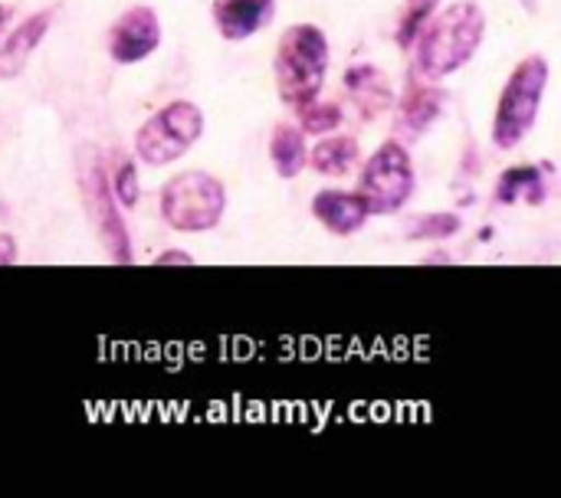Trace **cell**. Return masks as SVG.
<instances>
[{
	"instance_id": "obj_2",
	"label": "cell",
	"mask_w": 561,
	"mask_h": 498,
	"mask_svg": "<svg viewBox=\"0 0 561 498\" xmlns=\"http://www.w3.org/2000/svg\"><path fill=\"white\" fill-rule=\"evenodd\" d=\"M276 89L293 108L319 99L329 72V39L316 23H296L279 36L276 46Z\"/></svg>"
},
{
	"instance_id": "obj_24",
	"label": "cell",
	"mask_w": 561,
	"mask_h": 498,
	"mask_svg": "<svg viewBox=\"0 0 561 498\" xmlns=\"http://www.w3.org/2000/svg\"><path fill=\"white\" fill-rule=\"evenodd\" d=\"M424 263H427V266H431V263H450V256H427Z\"/></svg>"
},
{
	"instance_id": "obj_21",
	"label": "cell",
	"mask_w": 561,
	"mask_h": 498,
	"mask_svg": "<svg viewBox=\"0 0 561 498\" xmlns=\"http://www.w3.org/2000/svg\"><path fill=\"white\" fill-rule=\"evenodd\" d=\"M154 266H194V256H187L184 250H168L154 256Z\"/></svg>"
},
{
	"instance_id": "obj_7",
	"label": "cell",
	"mask_w": 561,
	"mask_h": 498,
	"mask_svg": "<svg viewBox=\"0 0 561 498\" xmlns=\"http://www.w3.org/2000/svg\"><path fill=\"white\" fill-rule=\"evenodd\" d=\"M417 187V174H414V161L408 154V148L401 141H385L362 167L358 174V197L365 200L368 213L388 217L398 213Z\"/></svg>"
},
{
	"instance_id": "obj_22",
	"label": "cell",
	"mask_w": 561,
	"mask_h": 498,
	"mask_svg": "<svg viewBox=\"0 0 561 498\" xmlns=\"http://www.w3.org/2000/svg\"><path fill=\"white\" fill-rule=\"evenodd\" d=\"M16 263V240L10 233H0V266Z\"/></svg>"
},
{
	"instance_id": "obj_16",
	"label": "cell",
	"mask_w": 561,
	"mask_h": 498,
	"mask_svg": "<svg viewBox=\"0 0 561 498\" xmlns=\"http://www.w3.org/2000/svg\"><path fill=\"white\" fill-rule=\"evenodd\" d=\"M306 154H309L306 135H302L296 125L283 121V125L273 128V138H270V161H273V167H276V174H279L283 181H293V177L306 167Z\"/></svg>"
},
{
	"instance_id": "obj_11",
	"label": "cell",
	"mask_w": 561,
	"mask_h": 498,
	"mask_svg": "<svg viewBox=\"0 0 561 498\" xmlns=\"http://www.w3.org/2000/svg\"><path fill=\"white\" fill-rule=\"evenodd\" d=\"M312 217L335 236H352L371 217L365 200L352 190H319L312 197Z\"/></svg>"
},
{
	"instance_id": "obj_13",
	"label": "cell",
	"mask_w": 561,
	"mask_h": 498,
	"mask_svg": "<svg viewBox=\"0 0 561 498\" xmlns=\"http://www.w3.org/2000/svg\"><path fill=\"white\" fill-rule=\"evenodd\" d=\"M345 89L352 92L362 118H375V115H381V112H388L394 105L391 79L378 66H371V62L348 66L345 69Z\"/></svg>"
},
{
	"instance_id": "obj_20",
	"label": "cell",
	"mask_w": 561,
	"mask_h": 498,
	"mask_svg": "<svg viewBox=\"0 0 561 498\" xmlns=\"http://www.w3.org/2000/svg\"><path fill=\"white\" fill-rule=\"evenodd\" d=\"M108 184H112V194L118 200V207H135L138 204V171H135V161H118L115 174H108Z\"/></svg>"
},
{
	"instance_id": "obj_18",
	"label": "cell",
	"mask_w": 561,
	"mask_h": 498,
	"mask_svg": "<svg viewBox=\"0 0 561 498\" xmlns=\"http://www.w3.org/2000/svg\"><path fill=\"white\" fill-rule=\"evenodd\" d=\"M440 0H404V10H401V20H398V30H394V43L401 49L414 46L421 26L437 13Z\"/></svg>"
},
{
	"instance_id": "obj_8",
	"label": "cell",
	"mask_w": 561,
	"mask_h": 498,
	"mask_svg": "<svg viewBox=\"0 0 561 498\" xmlns=\"http://www.w3.org/2000/svg\"><path fill=\"white\" fill-rule=\"evenodd\" d=\"M161 46V20L154 7H128L108 30V56L122 66L148 59Z\"/></svg>"
},
{
	"instance_id": "obj_23",
	"label": "cell",
	"mask_w": 561,
	"mask_h": 498,
	"mask_svg": "<svg viewBox=\"0 0 561 498\" xmlns=\"http://www.w3.org/2000/svg\"><path fill=\"white\" fill-rule=\"evenodd\" d=\"M7 23H10V7L0 3V36H3V30H7Z\"/></svg>"
},
{
	"instance_id": "obj_10",
	"label": "cell",
	"mask_w": 561,
	"mask_h": 498,
	"mask_svg": "<svg viewBox=\"0 0 561 498\" xmlns=\"http://www.w3.org/2000/svg\"><path fill=\"white\" fill-rule=\"evenodd\" d=\"M276 13V0H214V23L224 39L240 43L260 33Z\"/></svg>"
},
{
	"instance_id": "obj_19",
	"label": "cell",
	"mask_w": 561,
	"mask_h": 498,
	"mask_svg": "<svg viewBox=\"0 0 561 498\" xmlns=\"http://www.w3.org/2000/svg\"><path fill=\"white\" fill-rule=\"evenodd\" d=\"M460 233V217L457 213H424V217H414L411 227H408V240H450Z\"/></svg>"
},
{
	"instance_id": "obj_1",
	"label": "cell",
	"mask_w": 561,
	"mask_h": 498,
	"mask_svg": "<svg viewBox=\"0 0 561 498\" xmlns=\"http://www.w3.org/2000/svg\"><path fill=\"white\" fill-rule=\"evenodd\" d=\"M483 36H486L483 7L470 0L450 3L421 26L414 39V66L424 79L440 82L460 72L477 56V49L483 46Z\"/></svg>"
},
{
	"instance_id": "obj_12",
	"label": "cell",
	"mask_w": 561,
	"mask_h": 498,
	"mask_svg": "<svg viewBox=\"0 0 561 498\" xmlns=\"http://www.w3.org/2000/svg\"><path fill=\"white\" fill-rule=\"evenodd\" d=\"M49 23H53V7H46V10L26 16L23 23H16V26L10 30L7 39L0 36V79L16 76V72L30 62V56H33L36 46L43 43Z\"/></svg>"
},
{
	"instance_id": "obj_14",
	"label": "cell",
	"mask_w": 561,
	"mask_h": 498,
	"mask_svg": "<svg viewBox=\"0 0 561 498\" xmlns=\"http://www.w3.org/2000/svg\"><path fill=\"white\" fill-rule=\"evenodd\" d=\"M496 204L500 207H513V204H546L549 197V187H546V177L536 164H519V167H510L500 174L496 181V190H493Z\"/></svg>"
},
{
	"instance_id": "obj_9",
	"label": "cell",
	"mask_w": 561,
	"mask_h": 498,
	"mask_svg": "<svg viewBox=\"0 0 561 498\" xmlns=\"http://www.w3.org/2000/svg\"><path fill=\"white\" fill-rule=\"evenodd\" d=\"M447 105V92L434 82V79H417L411 76L404 85V95L398 102V115H394V135H401L404 141L421 138L444 112Z\"/></svg>"
},
{
	"instance_id": "obj_5",
	"label": "cell",
	"mask_w": 561,
	"mask_h": 498,
	"mask_svg": "<svg viewBox=\"0 0 561 498\" xmlns=\"http://www.w3.org/2000/svg\"><path fill=\"white\" fill-rule=\"evenodd\" d=\"M227 187L207 171H184L161 187V217L178 233H207L224 220Z\"/></svg>"
},
{
	"instance_id": "obj_15",
	"label": "cell",
	"mask_w": 561,
	"mask_h": 498,
	"mask_svg": "<svg viewBox=\"0 0 561 498\" xmlns=\"http://www.w3.org/2000/svg\"><path fill=\"white\" fill-rule=\"evenodd\" d=\"M306 164H312L316 174L325 177H345L355 164H358V141L352 135H332L322 138L319 144H312V151L306 154Z\"/></svg>"
},
{
	"instance_id": "obj_17",
	"label": "cell",
	"mask_w": 561,
	"mask_h": 498,
	"mask_svg": "<svg viewBox=\"0 0 561 498\" xmlns=\"http://www.w3.org/2000/svg\"><path fill=\"white\" fill-rule=\"evenodd\" d=\"M299 112V131L302 135H325V131H335L342 125V105L339 102H306L296 108Z\"/></svg>"
},
{
	"instance_id": "obj_3",
	"label": "cell",
	"mask_w": 561,
	"mask_h": 498,
	"mask_svg": "<svg viewBox=\"0 0 561 498\" xmlns=\"http://www.w3.org/2000/svg\"><path fill=\"white\" fill-rule=\"evenodd\" d=\"M549 89V59L542 53L526 56L506 79L493 115V144L510 151L536 128Z\"/></svg>"
},
{
	"instance_id": "obj_4",
	"label": "cell",
	"mask_w": 561,
	"mask_h": 498,
	"mask_svg": "<svg viewBox=\"0 0 561 498\" xmlns=\"http://www.w3.org/2000/svg\"><path fill=\"white\" fill-rule=\"evenodd\" d=\"M79 194H82V210L105 250V256L112 263H131L135 250H131V236L128 227L122 220V210L115 204L112 184H108V171L102 164V154L95 148H85L79 154Z\"/></svg>"
},
{
	"instance_id": "obj_6",
	"label": "cell",
	"mask_w": 561,
	"mask_h": 498,
	"mask_svg": "<svg viewBox=\"0 0 561 498\" xmlns=\"http://www.w3.org/2000/svg\"><path fill=\"white\" fill-rule=\"evenodd\" d=\"M204 135V112L201 105L178 99L164 108H158L138 131H135V154L151 164V167H164L181 161L197 138Z\"/></svg>"
}]
</instances>
